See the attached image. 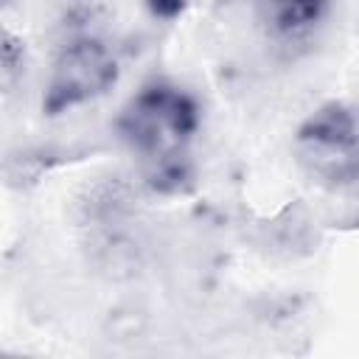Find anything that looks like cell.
Listing matches in <instances>:
<instances>
[{"mask_svg":"<svg viewBox=\"0 0 359 359\" xmlns=\"http://www.w3.org/2000/svg\"><path fill=\"white\" fill-rule=\"evenodd\" d=\"M199 123V104L188 90L174 81H149L123 104L115 129L157 191H180L191 171Z\"/></svg>","mask_w":359,"mask_h":359,"instance_id":"cell-1","label":"cell"},{"mask_svg":"<svg viewBox=\"0 0 359 359\" xmlns=\"http://www.w3.org/2000/svg\"><path fill=\"white\" fill-rule=\"evenodd\" d=\"M118 73H121L118 56L101 36L93 34L70 36L67 42L59 45L50 62V73L42 95V112L62 115L67 109L101 98L104 93L112 90Z\"/></svg>","mask_w":359,"mask_h":359,"instance_id":"cell-2","label":"cell"},{"mask_svg":"<svg viewBox=\"0 0 359 359\" xmlns=\"http://www.w3.org/2000/svg\"><path fill=\"white\" fill-rule=\"evenodd\" d=\"M300 163L320 180L345 182L359 177V123L345 104L317 107L294 137Z\"/></svg>","mask_w":359,"mask_h":359,"instance_id":"cell-3","label":"cell"},{"mask_svg":"<svg viewBox=\"0 0 359 359\" xmlns=\"http://www.w3.org/2000/svg\"><path fill=\"white\" fill-rule=\"evenodd\" d=\"M331 3L334 0H258V8L278 39H303L325 20Z\"/></svg>","mask_w":359,"mask_h":359,"instance_id":"cell-4","label":"cell"},{"mask_svg":"<svg viewBox=\"0 0 359 359\" xmlns=\"http://www.w3.org/2000/svg\"><path fill=\"white\" fill-rule=\"evenodd\" d=\"M22 67V48H20V42L6 31L3 34V81L6 84H11V79H14V73Z\"/></svg>","mask_w":359,"mask_h":359,"instance_id":"cell-5","label":"cell"},{"mask_svg":"<svg viewBox=\"0 0 359 359\" xmlns=\"http://www.w3.org/2000/svg\"><path fill=\"white\" fill-rule=\"evenodd\" d=\"M143 3L157 20H177L188 6V0H143Z\"/></svg>","mask_w":359,"mask_h":359,"instance_id":"cell-6","label":"cell"},{"mask_svg":"<svg viewBox=\"0 0 359 359\" xmlns=\"http://www.w3.org/2000/svg\"><path fill=\"white\" fill-rule=\"evenodd\" d=\"M6 3H14V0H6Z\"/></svg>","mask_w":359,"mask_h":359,"instance_id":"cell-7","label":"cell"}]
</instances>
